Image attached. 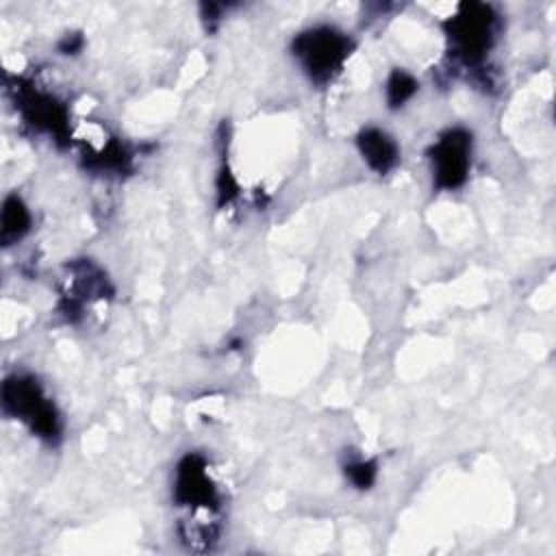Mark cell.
Masks as SVG:
<instances>
[{
    "instance_id": "6da1fadb",
    "label": "cell",
    "mask_w": 556,
    "mask_h": 556,
    "mask_svg": "<svg viewBox=\"0 0 556 556\" xmlns=\"http://www.w3.org/2000/svg\"><path fill=\"white\" fill-rule=\"evenodd\" d=\"M4 413L24 421L33 434L54 441L61 432L59 415L54 404L46 397L39 382L30 376H11L2 384Z\"/></svg>"
},
{
    "instance_id": "7a4b0ae2",
    "label": "cell",
    "mask_w": 556,
    "mask_h": 556,
    "mask_svg": "<svg viewBox=\"0 0 556 556\" xmlns=\"http://www.w3.org/2000/svg\"><path fill=\"white\" fill-rule=\"evenodd\" d=\"M352 52V41L330 26H317L293 39V54L315 83H328Z\"/></svg>"
},
{
    "instance_id": "3957f363",
    "label": "cell",
    "mask_w": 556,
    "mask_h": 556,
    "mask_svg": "<svg viewBox=\"0 0 556 556\" xmlns=\"http://www.w3.org/2000/svg\"><path fill=\"white\" fill-rule=\"evenodd\" d=\"M495 20L497 17L489 4L465 2L445 22V30L454 46V52L465 63L480 61L491 48L495 37Z\"/></svg>"
},
{
    "instance_id": "277c9868",
    "label": "cell",
    "mask_w": 556,
    "mask_h": 556,
    "mask_svg": "<svg viewBox=\"0 0 556 556\" xmlns=\"http://www.w3.org/2000/svg\"><path fill=\"white\" fill-rule=\"evenodd\" d=\"M471 135L463 128L445 130L430 150L432 174L439 189H456L465 182L469 172Z\"/></svg>"
},
{
    "instance_id": "5b68a950",
    "label": "cell",
    "mask_w": 556,
    "mask_h": 556,
    "mask_svg": "<svg viewBox=\"0 0 556 556\" xmlns=\"http://www.w3.org/2000/svg\"><path fill=\"white\" fill-rule=\"evenodd\" d=\"M174 497L180 506L211 508L217 502L215 486L206 471V460L198 454H187L176 467Z\"/></svg>"
},
{
    "instance_id": "8992f818",
    "label": "cell",
    "mask_w": 556,
    "mask_h": 556,
    "mask_svg": "<svg viewBox=\"0 0 556 556\" xmlns=\"http://www.w3.org/2000/svg\"><path fill=\"white\" fill-rule=\"evenodd\" d=\"M17 100L28 124L50 132L56 141L67 139V113L61 102H56L52 96L33 89H20Z\"/></svg>"
},
{
    "instance_id": "52a82bcc",
    "label": "cell",
    "mask_w": 556,
    "mask_h": 556,
    "mask_svg": "<svg viewBox=\"0 0 556 556\" xmlns=\"http://www.w3.org/2000/svg\"><path fill=\"white\" fill-rule=\"evenodd\" d=\"M356 146H358L363 159L367 161V165L378 174H387L397 163L400 152H397L395 141L378 128L361 130L356 137Z\"/></svg>"
},
{
    "instance_id": "ba28073f",
    "label": "cell",
    "mask_w": 556,
    "mask_h": 556,
    "mask_svg": "<svg viewBox=\"0 0 556 556\" xmlns=\"http://www.w3.org/2000/svg\"><path fill=\"white\" fill-rule=\"evenodd\" d=\"M30 228V213L17 195H9L2 206V243L11 245Z\"/></svg>"
},
{
    "instance_id": "9c48e42d",
    "label": "cell",
    "mask_w": 556,
    "mask_h": 556,
    "mask_svg": "<svg viewBox=\"0 0 556 556\" xmlns=\"http://www.w3.org/2000/svg\"><path fill=\"white\" fill-rule=\"evenodd\" d=\"M417 91V83L410 74H406L404 70H393V74L387 80V102L391 109L402 106L406 100L413 98V93Z\"/></svg>"
},
{
    "instance_id": "30bf717a",
    "label": "cell",
    "mask_w": 556,
    "mask_h": 556,
    "mask_svg": "<svg viewBox=\"0 0 556 556\" xmlns=\"http://www.w3.org/2000/svg\"><path fill=\"white\" fill-rule=\"evenodd\" d=\"M345 476L358 489H369L376 480V463L374 460H354L345 465Z\"/></svg>"
},
{
    "instance_id": "8fae6325",
    "label": "cell",
    "mask_w": 556,
    "mask_h": 556,
    "mask_svg": "<svg viewBox=\"0 0 556 556\" xmlns=\"http://www.w3.org/2000/svg\"><path fill=\"white\" fill-rule=\"evenodd\" d=\"M217 195H219V204H228L235 195H237V182L232 178V174L228 172V167H222L219 178H217Z\"/></svg>"
},
{
    "instance_id": "7c38bea8",
    "label": "cell",
    "mask_w": 556,
    "mask_h": 556,
    "mask_svg": "<svg viewBox=\"0 0 556 556\" xmlns=\"http://www.w3.org/2000/svg\"><path fill=\"white\" fill-rule=\"evenodd\" d=\"M80 43H83V39H80L78 35H67V37L61 41V50H63L65 54H70V50H72V52L78 50Z\"/></svg>"
}]
</instances>
